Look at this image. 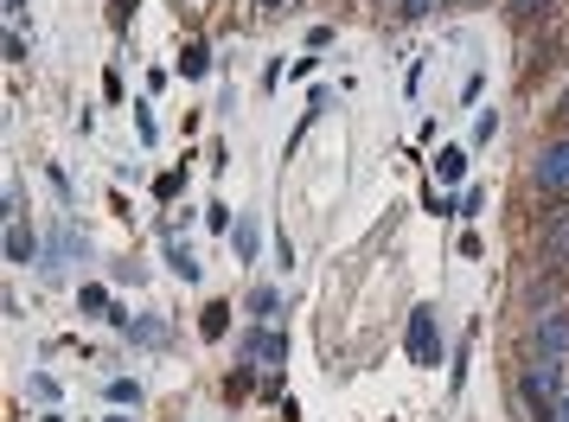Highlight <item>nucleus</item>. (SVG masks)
Instances as JSON below:
<instances>
[{
    "label": "nucleus",
    "mask_w": 569,
    "mask_h": 422,
    "mask_svg": "<svg viewBox=\"0 0 569 422\" xmlns=\"http://www.w3.org/2000/svg\"><path fill=\"white\" fill-rule=\"evenodd\" d=\"M563 371H569V365H543V359H531V365H525V378H518V396H525V410H531V416H550V410H557V396L569 391Z\"/></svg>",
    "instance_id": "obj_1"
},
{
    "label": "nucleus",
    "mask_w": 569,
    "mask_h": 422,
    "mask_svg": "<svg viewBox=\"0 0 569 422\" xmlns=\"http://www.w3.org/2000/svg\"><path fill=\"white\" fill-rule=\"evenodd\" d=\"M531 359H543V365H569V308L538 314V326H531Z\"/></svg>",
    "instance_id": "obj_2"
},
{
    "label": "nucleus",
    "mask_w": 569,
    "mask_h": 422,
    "mask_svg": "<svg viewBox=\"0 0 569 422\" xmlns=\"http://www.w3.org/2000/svg\"><path fill=\"white\" fill-rule=\"evenodd\" d=\"M237 359L250 371H276L288 365V333H276V326H250L243 340H237Z\"/></svg>",
    "instance_id": "obj_3"
},
{
    "label": "nucleus",
    "mask_w": 569,
    "mask_h": 422,
    "mask_svg": "<svg viewBox=\"0 0 569 422\" xmlns=\"http://www.w3.org/2000/svg\"><path fill=\"white\" fill-rule=\"evenodd\" d=\"M403 352H410V365H441L436 308H416V314H410V326H403Z\"/></svg>",
    "instance_id": "obj_4"
},
{
    "label": "nucleus",
    "mask_w": 569,
    "mask_h": 422,
    "mask_svg": "<svg viewBox=\"0 0 569 422\" xmlns=\"http://www.w3.org/2000/svg\"><path fill=\"white\" fill-rule=\"evenodd\" d=\"M531 180H538V192H550V199H569V134L543 141V154H538V167H531Z\"/></svg>",
    "instance_id": "obj_5"
},
{
    "label": "nucleus",
    "mask_w": 569,
    "mask_h": 422,
    "mask_svg": "<svg viewBox=\"0 0 569 422\" xmlns=\"http://www.w3.org/2000/svg\"><path fill=\"white\" fill-rule=\"evenodd\" d=\"M538 263L543 269H569V205L543 224V243H538Z\"/></svg>",
    "instance_id": "obj_6"
},
{
    "label": "nucleus",
    "mask_w": 569,
    "mask_h": 422,
    "mask_svg": "<svg viewBox=\"0 0 569 422\" xmlns=\"http://www.w3.org/2000/svg\"><path fill=\"white\" fill-rule=\"evenodd\" d=\"M39 257V238H32L27 218H7V263H32Z\"/></svg>",
    "instance_id": "obj_7"
},
{
    "label": "nucleus",
    "mask_w": 569,
    "mask_h": 422,
    "mask_svg": "<svg viewBox=\"0 0 569 422\" xmlns=\"http://www.w3.org/2000/svg\"><path fill=\"white\" fill-rule=\"evenodd\" d=\"M257 250H262L257 218H237V224H231V257H237V263H257Z\"/></svg>",
    "instance_id": "obj_8"
},
{
    "label": "nucleus",
    "mask_w": 569,
    "mask_h": 422,
    "mask_svg": "<svg viewBox=\"0 0 569 422\" xmlns=\"http://www.w3.org/2000/svg\"><path fill=\"white\" fill-rule=\"evenodd\" d=\"M167 269H173L180 282H199V257H192V243L173 238V231H167Z\"/></svg>",
    "instance_id": "obj_9"
},
{
    "label": "nucleus",
    "mask_w": 569,
    "mask_h": 422,
    "mask_svg": "<svg viewBox=\"0 0 569 422\" xmlns=\"http://www.w3.org/2000/svg\"><path fill=\"white\" fill-rule=\"evenodd\" d=\"M199 333H206V340H224V333H231V301H206V308H199Z\"/></svg>",
    "instance_id": "obj_10"
},
{
    "label": "nucleus",
    "mask_w": 569,
    "mask_h": 422,
    "mask_svg": "<svg viewBox=\"0 0 569 422\" xmlns=\"http://www.w3.org/2000/svg\"><path fill=\"white\" fill-rule=\"evenodd\" d=\"M211 71V46L206 39H186L180 46V78H206Z\"/></svg>",
    "instance_id": "obj_11"
},
{
    "label": "nucleus",
    "mask_w": 569,
    "mask_h": 422,
    "mask_svg": "<svg viewBox=\"0 0 569 422\" xmlns=\"http://www.w3.org/2000/svg\"><path fill=\"white\" fill-rule=\"evenodd\" d=\"M436 180L441 185H461L467 180V148H441V154H436Z\"/></svg>",
    "instance_id": "obj_12"
},
{
    "label": "nucleus",
    "mask_w": 569,
    "mask_h": 422,
    "mask_svg": "<svg viewBox=\"0 0 569 422\" xmlns=\"http://www.w3.org/2000/svg\"><path fill=\"white\" fill-rule=\"evenodd\" d=\"M250 314H257L262 326H269V320L282 314V294H276V289H250Z\"/></svg>",
    "instance_id": "obj_13"
},
{
    "label": "nucleus",
    "mask_w": 569,
    "mask_h": 422,
    "mask_svg": "<svg viewBox=\"0 0 569 422\" xmlns=\"http://www.w3.org/2000/svg\"><path fill=\"white\" fill-rule=\"evenodd\" d=\"M492 134H499V115H492V109H480V122H473V148H487Z\"/></svg>",
    "instance_id": "obj_14"
},
{
    "label": "nucleus",
    "mask_w": 569,
    "mask_h": 422,
    "mask_svg": "<svg viewBox=\"0 0 569 422\" xmlns=\"http://www.w3.org/2000/svg\"><path fill=\"white\" fill-rule=\"evenodd\" d=\"M455 205H461V211H455V218H473V211L487 205V192H480V185H467V192H461V199H455Z\"/></svg>",
    "instance_id": "obj_15"
},
{
    "label": "nucleus",
    "mask_w": 569,
    "mask_h": 422,
    "mask_svg": "<svg viewBox=\"0 0 569 422\" xmlns=\"http://www.w3.org/2000/svg\"><path fill=\"white\" fill-rule=\"evenodd\" d=\"M180 180H186V173H160V180H154V199H160V205H167V199H180Z\"/></svg>",
    "instance_id": "obj_16"
},
{
    "label": "nucleus",
    "mask_w": 569,
    "mask_h": 422,
    "mask_svg": "<svg viewBox=\"0 0 569 422\" xmlns=\"http://www.w3.org/2000/svg\"><path fill=\"white\" fill-rule=\"evenodd\" d=\"M129 13H134V0H109V27L116 32H129Z\"/></svg>",
    "instance_id": "obj_17"
},
{
    "label": "nucleus",
    "mask_w": 569,
    "mask_h": 422,
    "mask_svg": "<svg viewBox=\"0 0 569 422\" xmlns=\"http://www.w3.org/2000/svg\"><path fill=\"white\" fill-rule=\"evenodd\" d=\"M134 129H141V141H154V109H148V103H134Z\"/></svg>",
    "instance_id": "obj_18"
},
{
    "label": "nucleus",
    "mask_w": 569,
    "mask_h": 422,
    "mask_svg": "<svg viewBox=\"0 0 569 422\" xmlns=\"http://www.w3.org/2000/svg\"><path fill=\"white\" fill-rule=\"evenodd\" d=\"M83 314H116V308H109L103 289H83Z\"/></svg>",
    "instance_id": "obj_19"
},
{
    "label": "nucleus",
    "mask_w": 569,
    "mask_h": 422,
    "mask_svg": "<svg viewBox=\"0 0 569 422\" xmlns=\"http://www.w3.org/2000/svg\"><path fill=\"white\" fill-rule=\"evenodd\" d=\"M134 396H141L134 391V378H116V384H109V403H134Z\"/></svg>",
    "instance_id": "obj_20"
},
{
    "label": "nucleus",
    "mask_w": 569,
    "mask_h": 422,
    "mask_svg": "<svg viewBox=\"0 0 569 422\" xmlns=\"http://www.w3.org/2000/svg\"><path fill=\"white\" fill-rule=\"evenodd\" d=\"M543 7H550V0H512V13H518V20H538Z\"/></svg>",
    "instance_id": "obj_21"
},
{
    "label": "nucleus",
    "mask_w": 569,
    "mask_h": 422,
    "mask_svg": "<svg viewBox=\"0 0 569 422\" xmlns=\"http://www.w3.org/2000/svg\"><path fill=\"white\" fill-rule=\"evenodd\" d=\"M441 0H403V20H422V13H436Z\"/></svg>",
    "instance_id": "obj_22"
},
{
    "label": "nucleus",
    "mask_w": 569,
    "mask_h": 422,
    "mask_svg": "<svg viewBox=\"0 0 569 422\" xmlns=\"http://www.w3.org/2000/svg\"><path fill=\"white\" fill-rule=\"evenodd\" d=\"M550 115H557V122L569 129V83H563V97H557V109H550Z\"/></svg>",
    "instance_id": "obj_23"
},
{
    "label": "nucleus",
    "mask_w": 569,
    "mask_h": 422,
    "mask_svg": "<svg viewBox=\"0 0 569 422\" xmlns=\"http://www.w3.org/2000/svg\"><path fill=\"white\" fill-rule=\"evenodd\" d=\"M543 422H569V391L557 396V410H550V416H543Z\"/></svg>",
    "instance_id": "obj_24"
},
{
    "label": "nucleus",
    "mask_w": 569,
    "mask_h": 422,
    "mask_svg": "<svg viewBox=\"0 0 569 422\" xmlns=\"http://www.w3.org/2000/svg\"><path fill=\"white\" fill-rule=\"evenodd\" d=\"M20 7H27V0H7V13H20Z\"/></svg>",
    "instance_id": "obj_25"
},
{
    "label": "nucleus",
    "mask_w": 569,
    "mask_h": 422,
    "mask_svg": "<svg viewBox=\"0 0 569 422\" xmlns=\"http://www.w3.org/2000/svg\"><path fill=\"white\" fill-rule=\"evenodd\" d=\"M257 7H282V0H257Z\"/></svg>",
    "instance_id": "obj_26"
}]
</instances>
